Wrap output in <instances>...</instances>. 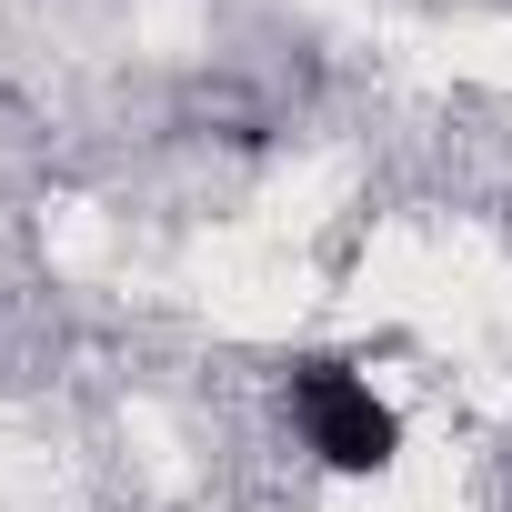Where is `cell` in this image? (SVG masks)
<instances>
[{
	"mask_svg": "<svg viewBox=\"0 0 512 512\" xmlns=\"http://www.w3.org/2000/svg\"><path fill=\"white\" fill-rule=\"evenodd\" d=\"M282 402H292V422H302V442L332 462V472H392V452H402V422H392V402L352 372V362H292V382H282Z\"/></svg>",
	"mask_w": 512,
	"mask_h": 512,
	"instance_id": "1",
	"label": "cell"
}]
</instances>
